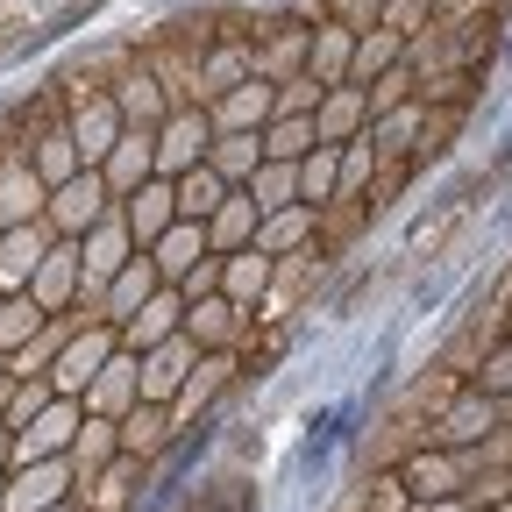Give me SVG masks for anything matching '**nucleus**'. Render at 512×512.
<instances>
[{"instance_id":"f257e3e1","label":"nucleus","mask_w":512,"mask_h":512,"mask_svg":"<svg viewBox=\"0 0 512 512\" xmlns=\"http://www.w3.org/2000/svg\"><path fill=\"white\" fill-rule=\"evenodd\" d=\"M79 0H0V50H15L29 36H43L50 22H64Z\"/></svg>"}]
</instances>
